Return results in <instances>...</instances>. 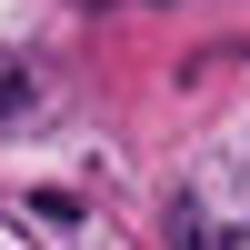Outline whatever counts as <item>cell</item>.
<instances>
[{
	"instance_id": "1",
	"label": "cell",
	"mask_w": 250,
	"mask_h": 250,
	"mask_svg": "<svg viewBox=\"0 0 250 250\" xmlns=\"http://www.w3.org/2000/svg\"><path fill=\"white\" fill-rule=\"evenodd\" d=\"M20 100H30V80H20V60H0V120H10Z\"/></svg>"
}]
</instances>
